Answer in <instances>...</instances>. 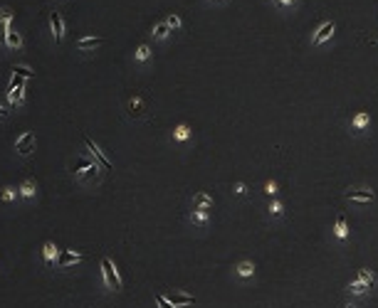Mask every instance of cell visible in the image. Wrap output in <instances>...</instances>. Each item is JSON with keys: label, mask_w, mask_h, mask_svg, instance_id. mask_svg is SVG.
<instances>
[{"label": "cell", "mask_w": 378, "mask_h": 308, "mask_svg": "<svg viewBox=\"0 0 378 308\" xmlns=\"http://www.w3.org/2000/svg\"><path fill=\"white\" fill-rule=\"evenodd\" d=\"M156 303H158V308H176L163 294H156Z\"/></svg>", "instance_id": "31"}, {"label": "cell", "mask_w": 378, "mask_h": 308, "mask_svg": "<svg viewBox=\"0 0 378 308\" xmlns=\"http://www.w3.org/2000/svg\"><path fill=\"white\" fill-rule=\"evenodd\" d=\"M334 234L339 239H346L349 237V227H346V217L344 215H339L336 217V222H334Z\"/></svg>", "instance_id": "19"}, {"label": "cell", "mask_w": 378, "mask_h": 308, "mask_svg": "<svg viewBox=\"0 0 378 308\" xmlns=\"http://www.w3.org/2000/svg\"><path fill=\"white\" fill-rule=\"evenodd\" d=\"M151 55H154V52H151V47H149V44H139V47H136V62H146V59H151Z\"/></svg>", "instance_id": "25"}, {"label": "cell", "mask_w": 378, "mask_h": 308, "mask_svg": "<svg viewBox=\"0 0 378 308\" xmlns=\"http://www.w3.org/2000/svg\"><path fill=\"white\" fill-rule=\"evenodd\" d=\"M235 193H238V195H245V193H247L245 182H238V185H235Z\"/></svg>", "instance_id": "34"}, {"label": "cell", "mask_w": 378, "mask_h": 308, "mask_svg": "<svg viewBox=\"0 0 378 308\" xmlns=\"http://www.w3.org/2000/svg\"><path fill=\"white\" fill-rule=\"evenodd\" d=\"M215 3H223V0H215Z\"/></svg>", "instance_id": "36"}, {"label": "cell", "mask_w": 378, "mask_h": 308, "mask_svg": "<svg viewBox=\"0 0 378 308\" xmlns=\"http://www.w3.org/2000/svg\"><path fill=\"white\" fill-rule=\"evenodd\" d=\"M104 44V37H99V35H87V37H79L74 47H77V52H94Z\"/></svg>", "instance_id": "7"}, {"label": "cell", "mask_w": 378, "mask_h": 308, "mask_svg": "<svg viewBox=\"0 0 378 308\" xmlns=\"http://www.w3.org/2000/svg\"><path fill=\"white\" fill-rule=\"evenodd\" d=\"M191 138V126L188 124H178L173 128V140H188Z\"/></svg>", "instance_id": "20"}, {"label": "cell", "mask_w": 378, "mask_h": 308, "mask_svg": "<svg viewBox=\"0 0 378 308\" xmlns=\"http://www.w3.org/2000/svg\"><path fill=\"white\" fill-rule=\"evenodd\" d=\"M50 30H52L55 44H62V40H65V20H62V13L50 10Z\"/></svg>", "instance_id": "6"}, {"label": "cell", "mask_w": 378, "mask_h": 308, "mask_svg": "<svg viewBox=\"0 0 378 308\" xmlns=\"http://www.w3.org/2000/svg\"><path fill=\"white\" fill-rule=\"evenodd\" d=\"M3 202H13L15 197H17V190H15V187H3Z\"/></svg>", "instance_id": "29"}, {"label": "cell", "mask_w": 378, "mask_h": 308, "mask_svg": "<svg viewBox=\"0 0 378 308\" xmlns=\"http://www.w3.org/2000/svg\"><path fill=\"white\" fill-rule=\"evenodd\" d=\"M3 47H5V50H15V52H17V50L23 47V37H20V32L10 30V32H8V37H5V44H3Z\"/></svg>", "instance_id": "17"}, {"label": "cell", "mask_w": 378, "mask_h": 308, "mask_svg": "<svg viewBox=\"0 0 378 308\" xmlns=\"http://www.w3.org/2000/svg\"><path fill=\"white\" fill-rule=\"evenodd\" d=\"M15 151H17V155L32 153V151H35V133H32V131H25L20 138L15 140Z\"/></svg>", "instance_id": "8"}, {"label": "cell", "mask_w": 378, "mask_h": 308, "mask_svg": "<svg viewBox=\"0 0 378 308\" xmlns=\"http://www.w3.org/2000/svg\"><path fill=\"white\" fill-rule=\"evenodd\" d=\"M359 281H361V283H366L368 289H373V286H376V276H373L368 269H359Z\"/></svg>", "instance_id": "23"}, {"label": "cell", "mask_w": 378, "mask_h": 308, "mask_svg": "<svg viewBox=\"0 0 378 308\" xmlns=\"http://www.w3.org/2000/svg\"><path fill=\"white\" fill-rule=\"evenodd\" d=\"M84 259L82 252H74V249H67V252H62V256H59V269H70L72 264H79Z\"/></svg>", "instance_id": "11"}, {"label": "cell", "mask_w": 378, "mask_h": 308, "mask_svg": "<svg viewBox=\"0 0 378 308\" xmlns=\"http://www.w3.org/2000/svg\"><path fill=\"white\" fill-rule=\"evenodd\" d=\"M166 22H168V28L173 30V32H176V30H181L183 28V20H181V15H176V13H171L166 17Z\"/></svg>", "instance_id": "28"}, {"label": "cell", "mask_w": 378, "mask_h": 308, "mask_svg": "<svg viewBox=\"0 0 378 308\" xmlns=\"http://www.w3.org/2000/svg\"><path fill=\"white\" fill-rule=\"evenodd\" d=\"M336 32V22L334 20H326V22H322L319 28H317V32L311 35V47H319V44L329 42L331 37H334Z\"/></svg>", "instance_id": "5"}, {"label": "cell", "mask_w": 378, "mask_h": 308, "mask_svg": "<svg viewBox=\"0 0 378 308\" xmlns=\"http://www.w3.org/2000/svg\"><path fill=\"white\" fill-rule=\"evenodd\" d=\"M265 193H267V195H277V182H275V180L267 182V185H265Z\"/></svg>", "instance_id": "32"}, {"label": "cell", "mask_w": 378, "mask_h": 308, "mask_svg": "<svg viewBox=\"0 0 378 308\" xmlns=\"http://www.w3.org/2000/svg\"><path fill=\"white\" fill-rule=\"evenodd\" d=\"M70 170L74 173V178L79 182H99L101 180V173L99 163L94 158H87V155H74L70 160Z\"/></svg>", "instance_id": "1"}, {"label": "cell", "mask_w": 378, "mask_h": 308, "mask_svg": "<svg viewBox=\"0 0 378 308\" xmlns=\"http://www.w3.org/2000/svg\"><path fill=\"white\" fill-rule=\"evenodd\" d=\"M282 212H284V205H282L280 200H275V202L269 205V215H272V217H280Z\"/></svg>", "instance_id": "30"}, {"label": "cell", "mask_w": 378, "mask_h": 308, "mask_svg": "<svg viewBox=\"0 0 378 308\" xmlns=\"http://www.w3.org/2000/svg\"><path fill=\"white\" fill-rule=\"evenodd\" d=\"M349 291L353 296H364V294H368V286H366V283H361V281L356 279V281H351L349 283Z\"/></svg>", "instance_id": "26"}, {"label": "cell", "mask_w": 378, "mask_h": 308, "mask_svg": "<svg viewBox=\"0 0 378 308\" xmlns=\"http://www.w3.org/2000/svg\"><path fill=\"white\" fill-rule=\"evenodd\" d=\"M368 126H371V116L366 111H359L351 119V131H353V133H364Z\"/></svg>", "instance_id": "10"}, {"label": "cell", "mask_w": 378, "mask_h": 308, "mask_svg": "<svg viewBox=\"0 0 378 308\" xmlns=\"http://www.w3.org/2000/svg\"><path fill=\"white\" fill-rule=\"evenodd\" d=\"M35 193H37V185H35V180H25L23 185H20V195L23 197H35Z\"/></svg>", "instance_id": "21"}, {"label": "cell", "mask_w": 378, "mask_h": 308, "mask_svg": "<svg viewBox=\"0 0 378 308\" xmlns=\"http://www.w3.org/2000/svg\"><path fill=\"white\" fill-rule=\"evenodd\" d=\"M126 109H129V116H134V119H141V116H143V111H146V106H143V99H141L139 94H134V97L129 99Z\"/></svg>", "instance_id": "12"}, {"label": "cell", "mask_w": 378, "mask_h": 308, "mask_svg": "<svg viewBox=\"0 0 378 308\" xmlns=\"http://www.w3.org/2000/svg\"><path fill=\"white\" fill-rule=\"evenodd\" d=\"M166 298H168V301H171V303H173V306H176V308L193 306V303H196V298H193V296L183 294V291H173V294H168Z\"/></svg>", "instance_id": "13"}, {"label": "cell", "mask_w": 378, "mask_h": 308, "mask_svg": "<svg viewBox=\"0 0 378 308\" xmlns=\"http://www.w3.org/2000/svg\"><path fill=\"white\" fill-rule=\"evenodd\" d=\"M13 74H17V77H23V79H32L35 77V72L30 69V67H25V64H13Z\"/></svg>", "instance_id": "24"}, {"label": "cell", "mask_w": 378, "mask_h": 308, "mask_svg": "<svg viewBox=\"0 0 378 308\" xmlns=\"http://www.w3.org/2000/svg\"><path fill=\"white\" fill-rule=\"evenodd\" d=\"M344 197H346L349 202H361V205H366V202H373V200H376V193H373L371 187H366V185H356V187H346V190H344Z\"/></svg>", "instance_id": "3"}, {"label": "cell", "mask_w": 378, "mask_h": 308, "mask_svg": "<svg viewBox=\"0 0 378 308\" xmlns=\"http://www.w3.org/2000/svg\"><path fill=\"white\" fill-rule=\"evenodd\" d=\"M8 113H10V111H8L5 106H0V119H8Z\"/></svg>", "instance_id": "35"}, {"label": "cell", "mask_w": 378, "mask_h": 308, "mask_svg": "<svg viewBox=\"0 0 378 308\" xmlns=\"http://www.w3.org/2000/svg\"><path fill=\"white\" fill-rule=\"evenodd\" d=\"M208 217H210L208 210H193V212H191V220H193L196 224H200V227L208 222Z\"/></svg>", "instance_id": "27"}, {"label": "cell", "mask_w": 378, "mask_h": 308, "mask_svg": "<svg viewBox=\"0 0 378 308\" xmlns=\"http://www.w3.org/2000/svg\"><path fill=\"white\" fill-rule=\"evenodd\" d=\"M101 276H104V286L107 289H114V291H121L124 289V281L119 276V271H116V264H114L112 259H101Z\"/></svg>", "instance_id": "2"}, {"label": "cell", "mask_w": 378, "mask_h": 308, "mask_svg": "<svg viewBox=\"0 0 378 308\" xmlns=\"http://www.w3.org/2000/svg\"><path fill=\"white\" fill-rule=\"evenodd\" d=\"M84 146H87V151H89V155H92V158L97 160V163H99V168H101V170H112V168H114L112 158H109V155L104 153V151H101V148H99V146H97V143H94L92 138H89V136H84Z\"/></svg>", "instance_id": "4"}, {"label": "cell", "mask_w": 378, "mask_h": 308, "mask_svg": "<svg viewBox=\"0 0 378 308\" xmlns=\"http://www.w3.org/2000/svg\"><path fill=\"white\" fill-rule=\"evenodd\" d=\"M275 3H277L280 8H294V5H297L299 0H275Z\"/></svg>", "instance_id": "33"}, {"label": "cell", "mask_w": 378, "mask_h": 308, "mask_svg": "<svg viewBox=\"0 0 378 308\" xmlns=\"http://www.w3.org/2000/svg\"><path fill=\"white\" fill-rule=\"evenodd\" d=\"M238 274L242 276V279H250L252 274H255V264L247 262V259H245V262H240V264H238Z\"/></svg>", "instance_id": "22"}, {"label": "cell", "mask_w": 378, "mask_h": 308, "mask_svg": "<svg viewBox=\"0 0 378 308\" xmlns=\"http://www.w3.org/2000/svg\"><path fill=\"white\" fill-rule=\"evenodd\" d=\"M23 101H25V86L8 84V104H10V106H20Z\"/></svg>", "instance_id": "14"}, {"label": "cell", "mask_w": 378, "mask_h": 308, "mask_svg": "<svg viewBox=\"0 0 378 308\" xmlns=\"http://www.w3.org/2000/svg\"><path fill=\"white\" fill-rule=\"evenodd\" d=\"M171 32H173V30L168 28V22L163 20V22H156V25H154V32H151V35H154V40H158V42H163V40H166V37L171 35Z\"/></svg>", "instance_id": "18"}, {"label": "cell", "mask_w": 378, "mask_h": 308, "mask_svg": "<svg viewBox=\"0 0 378 308\" xmlns=\"http://www.w3.org/2000/svg\"><path fill=\"white\" fill-rule=\"evenodd\" d=\"M42 256H45V264H47V269H55L57 247L52 244V242H45V247H42Z\"/></svg>", "instance_id": "16"}, {"label": "cell", "mask_w": 378, "mask_h": 308, "mask_svg": "<svg viewBox=\"0 0 378 308\" xmlns=\"http://www.w3.org/2000/svg\"><path fill=\"white\" fill-rule=\"evenodd\" d=\"M191 205H193V210H213V197L208 193H196Z\"/></svg>", "instance_id": "15"}, {"label": "cell", "mask_w": 378, "mask_h": 308, "mask_svg": "<svg viewBox=\"0 0 378 308\" xmlns=\"http://www.w3.org/2000/svg\"><path fill=\"white\" fill-rule=\"evenodd\" d=\"M10 30H13V10L3 8L0 10V47L5 44V37H8Z\"/></svg>", "instance_id": "9"}]
</instances>
